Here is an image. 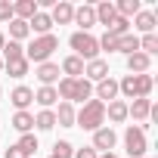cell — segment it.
<instances>
[{
    "label": "cell",
    "instance_id": "cell-1",
    "mask_svg": "<svg viewBox=\"0 0 158 158\" xmlns=\"http://www.w3.org/2000/svg\"><path fill=\"white\" fill-rule=\"evenodd\" d=\"M56 93L62 96V102H87L93 96V84L87 81V77H59V87Z\"/></svg>",
    "mask_w": 158,
    "mask_h": 158
},
{
    "label": "cell",
    "instance_id": "cell-2",
    "mask_svg": "<svg viewBox=\"0 0 158 158\" xmlns=\"http://www.w3.org/2000/svg\"><path fill=\"white\" fill-rule=\"evenodd\" d=\"M152 87H155V77L152 74H124L118 81V93L124 99H149Z\"/></svg>",
    "mask_w": 158,
    "mask_h": 158
},
{
    "label": "cell",
    "instance_id": "cell-3",
    "mask_svg": "<svg viewBox=\"0 0 158 158\" xmlns=\"http://www.w3.org/2000/svg\"><path fill=\"white\" fill-rule=\"evenodd\" d=\"M74 127H84V130L106 127V106L99 99H87L81 109H74Z\"/></svg>",
    "mask_w": 158,
    "mask_h": 158
},
{
    "label": "cell",
    "instance_id": "cell-4",
    "mask_svg": "<svg viewBox=\"0 0 158 158\" xmlns=\"http://www.w3.org/2000/svg\"><path fill=\"white\" fill-rule=\"evenodd\" d=\"M56 50H59V37H56V34H40V37H34V40L25 47V59L44 65V62H50V56H53Z\"/></svg>",
    "mask_w": 158,
    "mask_h": 158
},
{
    "label": "cell",
    "instance_id": "cell-5",
    "mask_svg": "<svg viewBox=\"0 0 158 158\" xmlns=\"http://www.w3.org/2000/svg\"><path fill=\"white\" fill-rule=\"evenodd\" d=\"M68 47L74 50V56H77V59H84V62L99 59V40H96L90 31H74V34L68 37Z\"/></svg>",
    "mask_w": 158,
    "mask_h": 158
},
{
    "label": "cell",
    "instance_id": "cell-6",
    "mask_svg": "<svg viewBox=\"0 0 158 158\" xmlns=\"http://www.w3.org/2000/svg\"><path fill=\"white\" fill-rule=\"evenodd\" d=\"M124 149L130 158H143L149 152V139H146V127L143 124H130L124 130Z\"/></svg>",
    "mask_w": 158,
    "mask_h": 158
},
{
    "label": "cell",
    "instance_id": "cell-7",
    "mask_svg": "<svg viewBox=\"0 0 158 158\" xmlns=\"http://www.w3.org/2000/svg\"><path fill=\"white\" fill-rule=\"evenodd\" d=\"M115 143H118V133L112 130V127H99V130H93V152H112L115 149Z\"/></svg>",
    "mask_w": 158,
    "mask_h": 158
},
{
    "label": "cell",
    "instance_id": "cell-8",
    "mask_svg": "<svg viewBox=\"0 0 158 158\" xmlns=\"http://www.w3.org/2000/svg\"><path fill=\"white\" fill-rule=\"evenodd\" d=\"M50 19H53V25H71V19H74V6L68 3V0H56L53 10H50Z\"/></svg>",
    "mask_w": 158,
    "mask_h": 158
},
{
    "label": "cell",
    "instance_id": "cell-9",
    "mask_svg": "<svg viewBox=\"0 0 158 158\" xmlns=\"http://www.w3.org/2000/svg\"><path fill=\"white\" fill-rule=\"evenodd\" d=\"M84 77H87L90 84L106 81V77H109V62H106V59H93V62H87V65H84Z\"/></svg>",
    "mask_w": 158,
    "mask_h": 158
},
{
    "label": "cell",
    "instance_id": "cell-10",
    "mask_svg": "<svg viewBox=\"0 0 158 158\" xmlns=\"http://www.w3.org/2000/svg\"><path fill=\"white\" fill-rule=\"evenodd\" d=\"M93 93H96V99L106 106V102H115L118 99V81L115 77H106V81H99L96 87H93Z\"/></svg>",
    "mask_w": 158,
    "mask_h": 158
},
{
    "label": "cell",
    "instance_id": "cell-11",
    "mask_svg": "<svg viewBox=\"0 0 158 158\" xmlns=\"http://www.w3.org/2000/svg\"><path fill=\"white\" fill-rule=\"evenodd\" d=\"M10 102L16 106V112H28V106L34 102V90H31V87H25V84H19V87L10 93Z\"/></svg>",
    "mask_w": 158,
    "mask_h": 158
},
{
    "label": "cell",
    "instance_id": "cell-12",
    "mask_svg": "<svg viewBox=\"0 0 158 158\" xmlns=\"http://www.w3.org/2000/svg\"><path fill=\"white\" fill-rule=\"evenodd\" d=\"M28 28H31L37 37H40V34H53V19H50V13H47V10H37V13L31 16Z\"/></svg>",
    "mask_w": 158,
    "mask_h": 158
},
{
    "label": "cell",
    "instance_id": "cell-13",
    "mask_svg": "<svg viewBox=\"0 0 158 158\" xmlns=\"http://www.w3.org/2000/svg\"><path fill=\"white\" fill-rule=\"evenodd\" d=\"M127 115H133V121H139L146 127V121L152 118V99H133L127 106Z\"/></svg>",
    "mask_w": 158,
    "mask_h": 158
},
{
    "label": "cell",
    "instance_id": "cell-14",
    "mask_svg": "<svg viewBox=\"0 0 158 158\" xmlns=\"http://www.w3.org/2000/svg\"><path fill=\"white\" fill-rule=\"evenodd\" d=\"M37 81H40V87H56V81H59V65L56 62H44V65H37Z\"/></svg>",
    "mask_w": 158,
    "mask_h": 158
},
{
    "label": "cell",
    "instance_id": "cell-15",
    "mask_svg": "<svg viewBox=\"0 0 158 158\" xmlns=\"http://www.w3.org/2000/svg\"><path fill=\"white\" fill-rule=\"evenodd\" d=\"M74 25H81V31H90L93 25H96V13H93V6L90 3H84V6H74V19H71Z\"/></svg>",
    "mask_w": 158,
    "mask_h": 158
},
{
    "label": "cell",
    "instance_id": "cell-16",
    "mask_svg": "<svg viewBox=\"0 0 158 158\" xmlns=\"http://www.w3.org/2000/svg\"><path fill=\"white\" fill-rule=\"evenodd\" d=\"M149 68H152V59H149L146 53L136 50V53L127 56V71H130V74H149Z\"/></svg>",
    "mask_w": 158,
    "mask_h": 158
},
{
    "label": "cell",
    "instance_id": "cell-17",
    "mask_svg": "<svg viewBox=\"0 0 158 158\" xmlns=\"http://www.w3.org/2000/svg\"><path fill=\"white\" fill-rule=\"evenodd\" d=\"M84 65H87L84 59H77V56L71 53V56H65V59H62L59 71H62L65 77H84Z\"/></svg>",
    "mask_w": 158,
    "mask_h": 158
},
{
    "label": "cell",
    "instance_id": "cell-18",
    "mask_svg": "<svg viewBox=\"0 0 158 158\" xmlns=\"http://www.w3.org/2000/svg\"><path fill=\"white\" fill-rule=\"evenodd\" d=\"M155 13L152 10H139L136 16H133V28L136 31H143V34H155Z\"/></svg>",
    "mask_w": 158,
    "mask_h": 158
},
{
    "label": "cell",
    "instance_id": "cell-19",
    "mask_svg": "<svg viewBox=\"0 0 158 158\" xmlns=\"http://www.w3.org/2000/svg\"><path fill=\"white\" fill-rule=\"evenodd\" d=\"M37 10H40L37 0H16V3H13V16L22 19V22H31V16H34Z\"/></svg>",
    "mask_w": 158,
    "mask_h": 158
},
{
    "label": "cell",
    "instance_id": "cell-20",
    "mask_svg": "<svg viewBox=\"0 0 158 158\" xmlns=\"http://www.w3.org/2000/svg\"><path fill=\"white\" fill-rule=\"evenodd\" d=\"M93 13H96V25H106V28H109V25H112V19L118 16L112 0H102V3H96V6H93Z\"/></svg>",
    "mask_w": 158,
    "mask_h": 158
},
{
    "label": "cell",
    "instance_id": "cell-21",
    "mask_svg": "<svg viewBox=\"0 0 158 158\" xmlns=\"http://www.w3.org/2000/svg\"><path fill=\"white\" fill-rule=\"evenodd\" d=\"M106 118L112 121V124H121V121H127L130 115H127V102L124 99H115V102H109L106 106Z\"/></svg>",
    "mask_w": 158,
    "mask_h": 158
},
{
    "label": "cell",
    "instance_id": "cell-22",
    "mask_svg": "<svg viewBox=\"0 0 158 158\" xmlns=\"http://www.w3.org/2000/svg\"><path fill=\"white\" fill-rule=\"evenodd\" d=\"M56 124L59 127H74V106L71 102H59V109H53Z\"/></svg>",
    "mask_w": 158,
    "mask_h": 158
},
{
    "label": "cell",
    "instance_id": "cell-23",
    "mask_svg": "<svg viewBox=\"0 0 158 158\" xmlns=\"http://www.w3.org/2000/svg\"><path fill=\"white\" fill-rule=\"evenodd\" d=\"M34 102H37L40 109H53V106L59 102V93H56V87H40V90L34 93Z\"/></svg>",
    "mask_w": 158,
    "mask_h": 158
},
{
    "label": "cell",
    "instance_id": "cell-24",
    "mask_svg": "<svg viewBox=\"0 0 158 158\" xmlns=\"http://www.w3.org/2000/svg\"><path fill=\"white\" fill-rule=\"evenodd\" d=\"M25 37H31V28H28V22H22V19H13V22H10V40L22 44Z\"/></svg>",
    "mask_w": 158,
    "mask_h": 158
},
{
    "label": "cell",
    "instance_id": "cell-25",
    "mask_svg": "<svg viewBox=\"0 0 158 158\" xmlns=\"http://www.w3.org/2000/svg\"><path fill=\"white\" fill-rule=\"evenodd\" d=\"M136 50H139V37H136L133 31H127V34H121V37H118V53L130 56V53H136Z\"/></svg>",
    "mask_w": 158,
    "mask_h": 158
},
{
    "label": "cell",
    "instance_id": "cell-26",
    "mask_svg": "<svg viewBox=\"0 0 158 158\" xmlns=\"http://www.w3.org/2000/svg\"><path fill=\"white\" fill-rule=\"evenodd\" d=\"M13 127H16L19 133H31V130H34V115H31V112H16V115H13Z\"/></svg>",
    "mask_w": 158,
    "mask_h": 158
},
{
    "label": "cell",
    "instance_id": "cell-27",
    "mask_svg": "<svg viewBox=\"0 0 158 158\" xmlns=\"http://www.w3.org/2000/svg\"><path fill=\"white\" fill-rule=\"evenodd\" d=\"M3 68L10 71V77H25L28 74V68H31V62L22 56V59H13V62H3Z\"/></svg>",
    "mask_w": 158,
    "mask_h": 158
},
{
    "label": "cell",
    "instance_id": "cell-28",
    "mask_svg": "<svg viewBox=\"0 0 158 158\" xmlns=\"http://www.w3.org/2000/svg\"><path fill=\"white\" fill-rule=\"evenodd\" d=\"M34 127H37V130H53V127H56V115H53V109H40V112L34 115Z\"/></svg>",
    "mask_w": 158,
    "mask_h": 158
},
{
    "label": "cell",
    "instance_id": "cell-29",
    "mask_svg": "<svg viewBox=\"0 0 158 158\" xmlns=\"http://www.w3.org/2000/svg\"><path fill=\"white\" fill-rule=\"evenodd\" d=\"M143 6H139V0H118L115 3V13L118 16H124V19H130V16H136Z\"/></svg>",
    "mask_w": 158,
    "mask_h": 158
},
{
    "label": "cell",
    "instance_id": "cell-30",
    "mask_svg": "<svg viewBox=\"0 0 158 158\" xmlns=\"http://www.w3.org/2000/svg\"><path fill=\"white\" fill-rule=\"evenodd\" d=\"M0 53H3V62H13V59H22V56H25V47L16 44V40H6Z\"/></svg>",
    "mask_w": 158,
    "mask_h": 158
},
{
    "label": "cell",
    "instance_id": "cell-31",
    "mask_svg": "<svg viewBox=\"0 0 158 158\" xmlns=\"http://www.w3.org/2000/svg\"><path fill=\"white\" fill-rule=\"evenodd\" d=\"M127 31H130V19H124V16H115L112 25L106 28V34H115V37H121V34H127Z\"/></svg>",
    "mask_w": 158,
    "mask_h": 158
},
{
    "label": "cell",
    "instance_id": "cell-32",
    "mask_svg": "<svg viewBox=\"0 0 158 158\" xmlns=\"http://www.w3.org/2000/svg\"><path fill=\"white\" fill-rule=\"evenodd\" d=\"M139 53H146L149 59L158 53V34H143L139 37Z\"/></svg>",
    "mask_w": 158,
    "mask_h": 158
},
{
    "label": "cell",
    "instance_id": "cell-33",
    "mask_svg": "<svg viewBox=\"0 0 158 158\" xmlns=\"http://www.w3.org/2000/svg\"><path fill=\"white\" fill-rule=\"evenodd\" d=\"M16 146H19V149H22V152H25V155H28V158H31V155H34V152H37V136H34V133H22V136H19V143H16Z\"/></svg>",
    "mask_w": 158,
    "mask_h": 158
},
{
    "label": "cell",
    "instance_id": "cell-34",
    "mask_svg": "<svg viewBox=\"0 0 158 158\" xmlns=\"http://www.w3.org/2000/svg\"><path fill=\"white\" fill-rule=\"evenodd\" d=\"M53 155H59V158H71V155H74V146H71L68 139H56V146H53Z\"/></svg>",
    "mask_w": 158,
    "mask_h": 158
},
{
    "label": "cell",
    "instance_id": "cell-35",
    "mask_svg": "<svg viewBox=\"0 0 158 158\" xmlns=\"http://www.w3.org/2000/svg\"><path fill=\"white\" fill-rule=\"evenodd\" d=\"M96 40H99V50L118 53V37H115V34H102V37H96Z\"/></svg>",
    "mask_w": 158,
    "mask_h": 158
},
{
    "label": "cell",
    "instance_id": "cell-36",
    "mask_svg": "<svg viewBox=\"0 0 158 158\" xmlns=\"http://www.w3.org/2000/svg\"><path fill=\"white\" fill-rule=\"evenodd\" d=\"M13 0H0V22H13Z\"/></svg>",
    "mask_w": 158,
    "mask_h": 158
},
{
    "label": "cell",
    "instance_id": "cell-37",
    "mask_svg": "<svg viewBox=\"0 0 158 158\" xmlns=\"http://www.w3.org/2000/svg\"><path fill=\"white\" fill-rule=\"evenodd\" d=\"M71 158H99V152H93L90 146H84V149H74V155Z\"/></svg>",
    "mask_w": 158,
    "mask_h": 158
},
{
    "label": "cell",
    "instance_id": "cell-38",
    "mask_svg": "<svg viewBox=\"0 0 158 158\" xmlns=\"http://www.w3.org/2000/svg\"><path fill=\"white\" fill-rule=\"evenodd\" d=\"M0 155H3V158H28V155H25V152H22L19 146H10L6 152H0Z\"/></svg>",
    "mask_w": 158,
    "mask_h": 158
},
{
    "label": "cell",
    "instance_id": "cell-39",
    "mask_svg": "<svg viewBox=\"0 0 158 158\" xmlns=\"http://www.w3.org/2000/svg\"><path fill=\"white\" fill-rule=\"evenodd\" d=\"M99 158H118V155H115V152H102Z\"/></svg>",
    "mask_w": 158,
    "mask_h": 158
},
{
    "label": "cell",
    "instance_id": "cell-40",
    "mask_svg": "<svg viewBox=\"0 0 158 158\" xmlns=\"http://www.w3.org/2000/svg\"><path fill=\"white\" fill-rule=\"evenodd\" d=\"M3 44H6V34H3V31H0V50H3Z\"/></svg>",
    "mask_w": 158,
    "mask_h": 158
},
{
    "label": "cell",
    "instance_id": "cell-41",
    "mask_svg": "<svg viewBox=\"0 0 158 158\" xmlns=\"http://www.w3.org/2000/svg\"><path fill=\"white\" fill-rule=\"evenodd\" d=\"M0 71H3V59H0Z\"/></svg>",
    "mask_w": 158,
    "mask_h": 158
},
{
    "label": "cell",
    "instance_id": "cell-42",
    "mask_svg": "<svg viewBox=\"0 0 158 158\" xmlns=\"http://www.w3.org/2000/svg\"><path fill=\"white\" fill-rule=\"evenodd\" d=\"M0 96H3V87H0Z\"/></svg>",
    "mask_w": 158,
    "mask_h": 158
},
{
    "label": "cell",
    "instance_id": "cell-43",
    "mask_svg": "<svg viewBox=\"0 0 158 158\" xmlns=\"http://www.w3.org/2000/svg\"><path fill=\"white\" fill-rule=\"evenodd\" d=\"M50 158H59V155H50Z\"/></svg>",
    "mask_w": 158,
    "mask_h": 158
}]
</instances>
